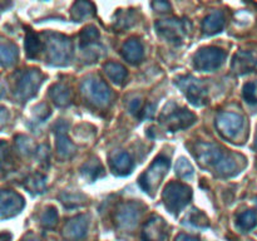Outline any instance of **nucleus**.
Wrapping results in <instances>:
<instances>
[{
	"instance_id": "obj_1",
	"label": "nucleus",
	"mask_w": 257,
	"mask_h": 241,
	"mask_svg": "<svg viewBox=\"0 0 257 241\" xmlns=\"http://www.w3.org/2000/svg\"><path fill=\"white\" fill-rule=\"evenodd\" d=\"M195 156L201 166L213 168L220 176H231L237 170L236 161L215 143H197Z\"/></svg>"
},
{
	"instance_id": "obj_2",
	"label": "nucleus",
	"mask_w": 257,
	"mask_h": 241,
	"mask_svg": "<svg viewBox=\"0 0 257 241\" xmlns=\"http://www.w3.org/2000/svg\"><path fill=\"white\" fill-rule=\"evenodd\" d=\"M45 49L48 59L54 65H65L72 57V43L67 37L57 33L45 34Z\"/></svg>"
},
{
	"instance_id": "obj_3",
	"label": "nucleus",
	"mask_w": 257,
	"mask_h": 241,
	"mask_svg": "<svg viewBox=\"0 0 257 241\" xmlns=\"http://www.w3.org/2000/svg\"><path fill=\"white\" fill-rule=\"evenodd\" d=\"M192 197V190L185 183L171 182L163 191V202L170 212L177 213L187 205Z\"/></svg>"
},
{
	"instance_id": "obj_4",
	"label": "nucleus",
	"mask_w": 257,
	"mask_h": 241,
	"mask_svg": "<svg viewBox=\"0 0 257 241\" xmlns=\"http://www.w3.org/2000/svg\"><path fill=\"white\" fill-rule=\"evenodd\" d=\"M82 93L85 99L97 107H104L109 103L112 93L104 80L97 77L87 78L82 83Z\"/></svg>"
},
{
	"instance_id": "obj_5",
	"label": "nucleus",
	"mask_w": 257,
	"mask_h": 241,
	"mask_svg": "<svg viewBox=\"0 0 257 241\" xmlns=\"http://www.w3.org/2000/svg\"><path fill=\"white\" fill-rule=\"evenodd\" d=\"M170 110L165 108L160 117V119L162 120V123L167 127L168 131H172V132L181 131L183 128L190 127L196 120V115L186 108H180L173 103L170 104Z\"/></svg>"
},
{
	"instance_id": "obj_6",
	"label": "nucleus",
	"mask_w": 257,
	"mask_h": 241,
	"mask_svg": "<svg viewBox=\"0 0 257 241\" xmlns=\"http://www.w3.org/2000/svg\"><path fill=\"white\" fill-rule=\"evenodd\" d=\"M168 168H170V161L163 157V156H160V157L153 161L150 168L141 176L140 186L147 193L153 192L155 190H157L158 185L166 176Z\"/></svg>"
},
{
	"instance_id": "obj_7",
	"label": "nucleus",
	"mask_w": 257,
	"mask_h": 241,
	"mask_svg": "<svg viewBox=\"0 0 257 241\" xmlns=\"http://www.w3.org/2000/svg\"><path fill=\"white\" fill-rule=\"evenodd\" d=\"M176 83L193 105L202 107L207 103V89L200 79L192 75H186L180 78Z\"/></svg>"
},
{
	"instance_id": "obj_8",
	"label": "nucleus",
	"mask_w": 257,
	"mask_h": 241,
	"mask_svg": "<svg viewBox=\"0 0 257 241\" xmlns=\"http://www.w3.org/2000/svg\"><path fill=\"white\" fill-rule=\"evenodd\" d=\"M226 59V53L220 48L207 47L198 50L193 57V63L197 69L203 72H211L216 70L222 65L223 60Z\"/></svg>"
},
{
	"instance_id": "obj_9",
	"label": "nucleus",
	"mask_w": 257,
	"mask_h": 241,
	"mask_svg": "<svg viewBox=\"0 0 257 241\" xmlns=\"http://www.w3.org/2000/svg\"><path fill=\"white\" fill-rule=\"evenodd\" d=\"M42 84V74L37 69H28L19 75L17 80V92L18 99L25 102L32 98L37 93L38 88Z\"/></svg>"
},
{
	"instance_id": "obj_10",
	"label": "nucleus",
	"mask_w": 257,
	"mask_h": 241,
	"mask_svg": "<svg viewBox=\"0 0 257 241\" xmlns=\"http://www.w3.org/2000/svg\"><path fill=\"white\" fill-rule=\"evenodd\" d=\"M156 29L158 34L168 42L180 43L188 33L190 24L181 19H165L157 22Z\"/></svg>"
},
{
	"instance_id": "obj_11",
	"label": "nucleus",
	"mask_w": 257,
	"mask_h": 241,
	"mask_svg": "<svg viewBox=\"0 0 257 241\" xmlns=\"http://www.w3.org/2000/svg\"><path fill=\"white\" fill-rule=\"evenodd\" d=\"M243 126V118L233 112H222L216 118V127L227 140H233L240 135Z\"/></svg>"
},
{
	"instance_id": "obj_12",
	"label": "nucleus",
	"mask_w": 257,
	"mask_h": 241,
	"mask_svg": "<svg viewBox=\"0 0 257 241\" xmlns=\"http://www.w3.org/2000/svg\"><path fill=\"white\" fill-rule=\"evenodd\" d=\"M24 207V200L14 191L2 192V218L12 217L18 215Z\"/></svg>"
},
{
	"instance_id": "obj_13",
	"label": "nucleus",
	"mask_w": 257,
	"mask_h": 241,
	"mask_svg": "<svg viewBox=\"0 0 257 241\" xmlns=\"http://www.w3.org/2000/svg\"><path fill=\"white\" fill-rule=\"evenodd\" d=\"M88 231V218L87 216H77L65 223L63 228V235L67 240L79 241L85 237Z\"/></svg>"
},
{
	"instance_id": "obj_14",
	"label": "nucleus",
	"mask_w": 257,
	"mask_h": 241,
	"mask_svg": "<svg viewBox=\"0 0 257 241\" xmlns=\"http://www.w3.org/2000/svg\"><path fill=\"white\" fill-rule=\"evenodd\" d=\"M167 236V225L161 217L150 218L143 227V241H163Z\"/></svg>"
},
{
	"instance_id": "obj_15",
	"label": "nucleus",
	"mask_w": 257,
	"mask_h": 241,
	"mask_svg": "<svg viewBox=\"0 0 257 241\" xmlns=\"http://www.w3.org/2000/svg\"><path fill=\"white\" fill-rule=\"evenodd\" d=\"M138 217H140V208L136 203H125V205L120 206L118 210L117 215H115V222H117L118 227L120 228H133L138 222Z\"/></svg>"
},
{
	"instance_id": "obj_16",
	"label": "nucleus",
	"mask_w": 257,
	"mask_h": 241,
	"mask_svg": "<svg viewBox=\"0 0 257 241\" xmlns=\"http://www.w3.org/2000/svg\"><path fill=\"white\" fill-rule=\"evenodd\" d=\"M113 172L119 176H125L132 171L133 163L127 152H115L109 161Z\"/></svg>"
},
{
	"instance_id": "obj_17",
	"label": "nucleus",
	"mask_w": 257,
	"mask_h": 241,
	"mask_svg": "<svg viewBox=\"0 0 257 241\" xmlns=\"http://www.w3.org/2000/svg\"><path fill=\"white\" fill-rule=\"evenodd\" d=\"M122 55L127 62L137 64L143 59V47L137 39H128L122 47Z\"/></svg>"
},
{
	"instance_id": "obj_18",
	"label": "nucleus",
	"mask_w": 257,
	"mask_h": 241,
	"mask_svg": "<svg viewBox=\"0 0 257 241\" xmlns=\"http://www.w3.org/2000/svg\"><path fill=\"white\" fill-rule=\"evenodd\" d=\"M223 25H225V17H223L222 13L216 10L203 19L202 29L205 34L213 35L221 32L223 29Z\"/></svg>"
},
{
	"instance_id": "obj_19",
	"label": "nucleus",
	"mask_w": 257,
	"mask_h": 241,
	"mask_svg": "<svg viewBox=\"0 0 257 241\" xmlns=\"http://www.w3.org/2000/svg\"><path fill=\"white\" fill-rule=\"evenodd\" d=\"M256 64L257 59L253 57V54L247 52H242L235 55L232 62V68L235 72L242 74V73H247L250 70H252L256 67Z\"/></svg>"
},
{
	"instance_id": "obj_20",
	"label": "nucleus",
	"mask_w": 257,
	"mask_h": 241,
	"mask_svg": "<svg viewBox=\"0 0 257 241\" xmlns=\"http://www.w3.org/2000/svg\"><path fill=\"white\" fill-rule=\"evenodd\" d=\"M55 131H57L55 133H57L58 152L63 157H68V156H70L74 152V146H73V143L68 138L65 128H63L60 123H58V128H55Z\"/></svg>"
},
{
	"instance_id": "obj_21",
	"label": "nucleus",
	"mask_w": 257,
	"mask_h": 241,
	"mask_svg": "<svg viewBox=\"0 0 257 241\" xmlns=\"http://www.w3.org/2000/svg\"><path fill=\"white\" fill-rule=\"evenodd\" d=\"M104 72L107 74V77L113 83H115V84H120L127 78V70H125V68L123 65L118 64V63H107L104 65Z\"/></svg>"
},
{
	"instance_id": "obj_22",
	"label": "nucleus",
	"mask_w": 257,
	"mask_h": 241,
	"mask_svg": "<svg viewBox=\"0 0 257 241\" xmlns=\"http://www.w3.org/2000/svg\"><path fill=\"white\" fill-rule=\"evenodd\" d=\"M50 97L53 102L58 105H67L70 99V90L69 88L65 87L64 84H55L50 89Z\"/></svg>"
},
{
	"instance_id": "obj_23",
	"label": "nucleus",
	"mask_w": 257,
	"mask_h": 241,
	"mask_svg": "<svg viewBox=\"0 0 257 241\" xmlns=\"http://www.w3.org/2000/svg\"><path fill=\"white\" fill-rule=\"evenodd\" d=\"M257 225V212L252 210H247L240 213L237 217V227L243 232L252 230Z\"/></svg>"
},
{
	"instance_id": "obj_24",
	"label": "nucleus",
	"mask_w": 257,
	"mask_h": 241,
	"mask_svg": "<svg viewBox=\"0 0 257 241\" xmlns=\"http://www.w3.org/2000/svg\"><path fill=\"white\" fill-rule=\"evenodd\" d=\"M42 43H40L39 35L35 34L34 32H28L27 37H25V50H27V55L29 58H35L39 53Z\"/></svg>"
},
{
	"instance_id": "obj_25",
	"label": "nucleus",
	"mask_w": 257,
	"mask_h": 241,
	"mask_svg": "<svg viewBox=\"0 0 257 241\" xmlns=\"http://www.w3.org/2000/svg\"><path fill=\"white\" fill-rule=\"evenodd\" d=\"M93 13H94L93 5L87 2H78L75 3L72 8V17L73 19L77 20V22H79L80 19H84V18L89 17Z\"/></svg>"
},
{
	"instance_id": "obj_26",
	"label": "nucleus",
	"mask_w": 257,
	"mask_h": 241,
	"mask_svg": "<svg viewBox=\"0 0 257 241\" xmlns=\"http://www.w3.org/2000/svg\"><path fill=\"white\" fill-rule=\"evenodd\" d=\"M80 38V47L87 48L90 45L98 44V39H99V33L94 27H87L82 30L79 35Z\"/></svg>"
},
{
	"instance_id": "obj_27",
	"label": "nucleus",
	"mask_w": 257,
	"mask_h": 241,
	"mask_svg": "<svg viewBox=\"0 0 257 241\" xmlns=\"http://www.w3.org/2000/svg\"><path fill=\"white\" fill-rule=\"evenodd\" d=\"M3 65H12L18 57V48L12 43H3L0 48Z\"/></svg>"
},
{
	"instance_id": "obj_28",
	"label": "nucleus",
	"mask_w": 257,
	"mask_h": 241,
	"mask_svg": "<svg viewBox=\"0 0 257 241\" xmlns=\"http://www.w3.org/2000/svg\"><path fill=\"white\" fill-rule=\"evenodd\" d=\"M24 186L29 192L34 193V195H37V193H40V192H44L45 190L44 177H43L42 175H38L37 173V175L29 177V180L24 183Z\"/></svg>"
},
{
	"instance_id": "obj_29",
	"label": "nucleus",
	"mask_w": 257,
	"mask_h": 241,
	"mask_svg": "<svg viewBox=\"0 0 257 241\" xmlns=\"http://www.w3.org/2000/svg\"><path fill=\"white\" fill-rule=\"evenodd\" d=\"M102 171H103L102 165H100L99 162H97V161H88V162L82 167L83 175L87 176V177L92 181L99 177Z\"/></svg>"
},
{
	"instance_id": "obj_30",
	"label": "nucleus",
	"mask_w": 257,
	"mask_h": 241,
	"mask_svg": "<svg viewBox=\"0 0 257 241\" xmlns=\"http://www.w3.org/2000/svg\"><path fill=\"white\" fill-rule=\"evenodd\" d=\"M188 220H190V225L196 226V227H207L210 225L207 216L196 208L188 213Z\"/></svg>"
},
{
	"instance_id": "obj_31",
	"label": "nucleus",
	"mask_w": 257,
	"mask_h": 241,
	"mask_svg": "<svg viewBox=\"0 0 257 241\" xmlns=\"http://www.w3.org/2000/svg\"><path fill=\"white\" fill-rule=\"evenodd\" d=\"M242 97L250 104H257V82L246 83L243 85Z\"/></svg>"
},
{
	"instance_id": "obj_32",
	"label": "nucleus",
	"mask_w": 257,
	"mask_h": 241,
	"mask_svg": "<svg viewBox=\"0 0 257 241\" xmlns=\"http://www.w3.org/2000/svg\"><path fill=\"white\" fill-rule=\"evenodd\" d=\"M176 173L181 178H190L193 175V167L186 158H180L176 163Z\"/></svg>"
},
{
	"instance_id": "obj_33",
	"label": "nucleus",
	"mask_w": 257,
	"mask_h": 241,
	"mask_svg": "<svg viewBox=\"0 0 257 241\" xmlns=\"http://www.w3.org/2000/svg\"><path fill=\"white\" fill-rule=\"evenodd\" d=\"M58 221V212L54 207H49L45 210V212L42 215V225L47 228H52L57 225Z\"/></svg>"
},
{
	"instance_id": "obj_34",
	"label": "nucleus",
	"mask_w": 257,
	"mask_h": 241,
	"mask_svg": "<svg viewBox=\"0 0 257 241\" xmlns=\"http://www.w3.org/2000/svg\"><path fill=\"white\" fill-rule=\"evenodd\" d=\"M153 7H155V9L157 10V12H168L171 8L170 3L167 2H157V3H153Z\"/></svg>"
},
{
	"instance_id": "obj_35",
	"label": "nucleus",
	"mask_w": 257,
	"mask_h": 241,
	"mask_svg": "<svg viewBox=\"0 0 257 241\" xmlns=\"http://www.w3.org/2000/svg\"><path fill=\"white\" fill-rule=\"evenodd\" d=\"M176 241H200V238L195 237V236L186 235V233H181L176 237Z\"/></svg>"
},
{
	"instance_id": "obj_36",
	"label": "nucleus",
	"mask_w": 257,
	"mask_h": 241,
	"mask_svg": "<svg viewBox=\"0 0 257 241\" xmlns=\"http://www.w3.org/2000/svg\"><path fill=\"white\" fill-rule=\"evenodd\" d=\"M255 146H256V148H257V136H256V142H255Z\"/></svg>"
},
{
	"instance_id": "obj_37",
	"label": "nucleus",
	"mask_w": 257,
	"mask_h": 241,
	"mask_svg": "<svg viewBox=\"0 0 257 241\" xmlns=\"http://www.w3.org/2000/svg\"><path fill=\"white\" fill-rule=\"evenodd\" d=\"M25 241H38V240H25Z\"/></svg>"
},
{
	"instance_id": "obj_38",
	"label": "nucleus",
	"mask_w": 257,
	"mask_h": 241,
	"mask_svg": "<svg viewBox=\"0 0 257 241\" xmlns=\"http://www.w3.org/2000/svg\"><path fill=\"white\" fill-rule=\"evenodd\" d=\"M256 200H257V198H256ZM256 202H257V201H256Z\"/></svg>"
}]
</instances>
